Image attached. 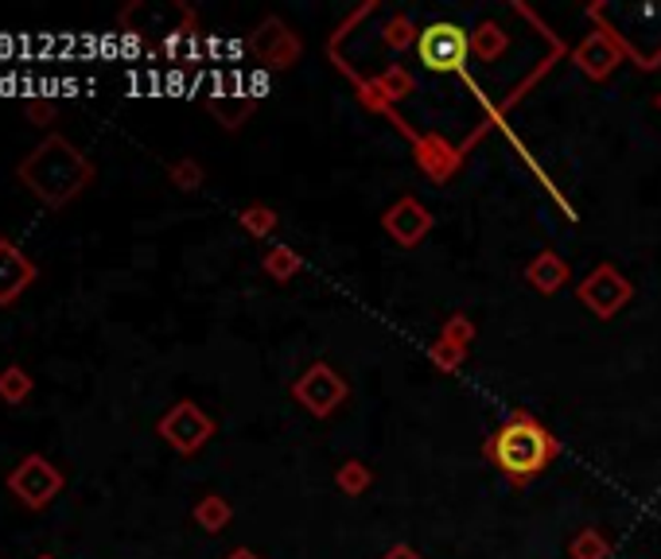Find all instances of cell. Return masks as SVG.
<instances>
[{"instance_id": "cell-9", "label": "cell", "mask_w": 661, "mask_h": 559, "mask_svg": "<svg viewBox=\"0 0 661 559\" xmlns=\"http://www.w3.org/2000/svg\"><path fill=\"white\" fill-rule=\"evenodd\" d=\"M572 63L583 79L591 82H607L614 74V66L622 63V43L611 28H596L591 35H583L572 51Z\"/></svg>"}, {"instance_id": "cell-29", "label": "cell", "mask_w": 661, "mask_h": 559, "mask_svg": "<svg viewBox=\"0 0 661 559\" xmlns=\"http://www.w3.org/2000/svg\"><path fill=\"white\" fill-rule=\"evenodd\" d=\"M653 105H658V113H661V94H658V102H653Z\"/></svg>"}, {"instance_id": "cell-6", "label": "cell", "mask_w": 661, "mask_h": 559, "mask_svg": "<svg viewBox=\"0 0 661 559\" xmlns=\"http://www.w3.org/2000/svg\"><path fill=\"white\" fill-rule=\"evenodd\" d=\"M215 432H218V424L195 401H176L164 416L156 420V435L184 458L199 455V451L215 439Z\"/></svg>"}, {"instance_id": "cell-7", "label": "cell", "mask_w": 661, "mask_h": 559, "mask_svg": "<svg viewBox=\"0 0 661 559\" xmlns=\"http://www.w3.org/2000/svg\"><path fill=\"white\" fill-rule=\"evenodd\" d=\"M576 300H580L583 311H591L596 319H614L619 311H627V303L634 300V284H630L627 276L603 260V265L591 268L583 280H576Z\"/></svg>"}, {"instance_id": "cell-13", "label": "cell", "mask_w": 661, "mask_h": 559, "mask_svg": "<svg viewBox=\"0 0 661 559\" xmlns=\"http://www.w3.org/2000/svg\"><path fill=\"white\" fill-rule=\"evenodd\" d=\"M568 280H572V265H568L557 249H541L526 265V284L534 288L537 296H557Z\"/></svg>"}, {"instance_id": "cell-3", "label": "cell", "mask_w": 661, "mask_h": 559, "mask_svg": "<svg viewBox=\"0 0 661 559\" xmlns=\"http://www.w3.org/2000/svg\"><path fill=\"white\" fill-rule=\"evenodd\" d=\"M292 401L300 404L308 416L331 420L347 401H351V385L331 362H311L300 377L292 381Z\"/></svg>"}, {"instance_id": "cell-24", "label": "cell", "mask_w": 661, "mask_h": 559, "mask_svg": "<svg viewBox=\"0 0 661 559\" xmlns=\"http://www.w3.org/2000/svg\"><path fill=\"white\" fill-rule=\"evenodd\" d=\"M416 40H421V32H416V24L409 17H393V20H385V28H382V43L390 51H409V48H416Z\"/></svg>"}, {"instance_id": "cell-5", "label": "cell", "mask_w": 661, "mask_h": 559, "mask_svg": "<svg viewBox=\"0 0 661 559\" xmlns=\"http://www.w3.org/2000/svg\"><path fill=\"white\" fill-rule=\"evenodd\" d=\"M416 59L432 74H459L471 59V32L452 20H436V24L421 28Z\"/></svg>"}, {"instance_id": "cell-8", "label": "cell", "mask_w": 661, "mask_h": 559, "mask_svg": "<svg viewBox=\"0 0 661 559\" xmlns=\"http://www.w3.org/2000/svg\"><path fill=\"white\" fill-rule=\"evenodd\" d=\"M432 226H436V218H432V210L416 195H401L397 203L382 214V229L401 249H416V245L432 234Z\"/></svg>"}, {"instance_id": "cell-11", "label": "cell", "mask_w": 661, "mask_h": 559, "mask_svg": "<svg viewBox=\"0 0 661 559\" xmlns=\"http://www.w3.org/2000/svg\"><path fill=\"white\" fill-rule=\"evenodd\" d=\"M40 280L35 260L12 237H0V308H12Z\"/></svg>"}, {"instance_id": "cell-1", "label": "cell", "mask_w": 661, "mask_h": 559, "mask_svg": "<svg viewBox=\"0 0 661 559\" xmlns=\"http://www.w3.org/2000/svg\"><path fill=\"white\" fill-rule=\"evenodd\" d=\"M97 167L86 152L74 141H66L63 133H48L24 159L17 164V179L35 203H43L48 210H63L71 206L82 190L94 183Z\"/></svg>"}, {"instance_id": "cell-23", "label": "cell", "mask_w": 661, "mask_h": 559, "mask_svg": "<svg viewBox=\"0 0 661 559\" xmlns=\"http://www.w3.org/2000/svg\"><path fill=\"white\" fill-rule=\"evenodd\" d=\"M168 179H172V187H176V190L195 195V190H203V183H207V172H203L199 159L184 156V159H176V164L168 167Z\"/></svg>"}, {"instance_id": "cell-10", "label": "cell", "mask_w": 661, "mask_h": 559, "mask_svg": "<svg viewBox=\"0 0 661 559\" xmlns=\"http://www.w3.org/2000/svg\"><path fill=\"white\" fill-rule=\"evenodd\" d=\"M475 334H478L475 319L463 315V311H452V315L444 319V327H440L432 350H428L432 365H440V373H459V365L467 362V354H471Z\"/></svg>"}, {"instance_id": "cell-22", "label": "cell", "mask_w": 661, "mask_h": 559, "mask_svg": "<svg viewBox=\"0 0 661 559\" xmlns=\"http://www.w3.org/2000/svg\"><path fill=\"white\" fill-rule=\"evenodd\" d=\"M374 90H378V94L390 97V102H405V97L416 90V82H413V74H409L405 66L393 63V66H385V71L374 79Z\"/></svg>"}, {"instance_id": "cell-16", "label": "cell", "mask_w": 661, "mask_h": 559, "mask_svg": "<svg viewBox=\"0 0 661 559\" xmlns=\"http://www.w3.org/2000/svg\"><path fill=\"white\" fill-rule=\"evenodd\" d=\"M192 520L203 528V532H223V528L234 520V505L226 501L223 494H203L192 509Z\"/></svg>"}, {"instance_id": "cell-14", "label": "cell", "mask_w": 661, "mask_h": 559, "mask_svg": "<svg viewBox=\"0 0 661 559\" xmlns=\"http://www.w3.org/2000/svg\"><path fill=\"white\" fill-rule=\"evenodd\" d=\"M510 51V35H506L503 24H494V20H478L475 32H471V55L478 63H503V55Z\"/></svg>"}, {"instance_id": "cell-4", "label": "cell", "mask_w": 661, "mask_h": 559, "mask_svg": "<svg viewBox=\"0 0 661 559\" xmlns=\"http://www.w3.org/2000/svg\"><path fill=\"white\" fill-rule=\"evenodd\" d=\"M63 486H66L63 470H59V466L51 463L48 455H40V451L24 455L9 470V494L17 497L24 509H32V513L48 509V505L55 501L59 494H63Z\"/></svg>"}, {"instance_id": "cell-25", "label": "cell", "mask_w": 661, "mask_h": 559, "mask_svg": "<svg viewBox=\"0 0 661 559\" xmlns=\"http://www.w3.org/2000/svg\"><path fill=\"white\" fill-rule=\"evenodd\" d=\"M24 117L40 128H51L59 117V105L51 102V97H24Z\"/></svg>"}, {"instance_id": "cell-15", "label": "cell", "mask_w": 661, "mask_h": 559, "mask_svg": "<svg viewBox=\"0 0 661 559\" xmlns=\"http://www.w3.org/2000/svg\"><path fill=\"white\" fill-rule=\"evenodd\" d=\"M416 159H421V167L432 175V179H447V175L455 172V164H459V156H455L440 136H424V141H416Z\"/></svg>"}, {"instance_id": "cell-19", "label": "cell", "mask_w": 661, "mask_h": 559, "mask_svg": "<svg viewBox=\"0 0 661 559\" xmlns=\"http://www.w3.org/2000/svg\"><path fill=\"white\" fill-rule=\"evenodd\" d=\"M568 559H611V540L591 525L580 528V532L568 540Z\"/></svg>"}, {"instance_id": "cell-26", "label": "cell", "mask_w": 661, "mask_h": 559, "mask_svg": "<svg viewBox=\"0 0 661 559\" xmlns=\"http://www.w3.org/2000/svg\"><path fill=\"white\" fill-rule=\"evenodd\" d=\"M382 559H424V556L416 548H409V544H393V548L385 551Z\"/></svg>"}, {"instance_id": "cell-12", "label": "cell", "mask_w": 661, "mask_h": 559, "mask_svg": "<svg viewBox=\"0 0 661 559\" xmlns=\"http://www.w3.org/2000/svg\"><path fill=\"white\" fill-rule=\"evenodd\" d=\"M254 51L269 66L288 71V66H296V59H300V40H296L292 28H285L280 20H265L261 32L254 35Z\"/></svg>"}, {"instance_id": "cell-18", "label": "cell", "mask_w": 661, "mask_h": 559, "mask_svg": "<svg viewBox=\"0 0 661 559\" xmlns=\"http://www.w3.org/2000/svg\"><path fill=\"white\" fill-rule=\"evenodd\" d=\"M374 486V470H370L362 458H347L343 466L335 470V489L347 497H362L366 489Z\"/></svg>"}, {"instance_id": "cell-17", "label": "cell", "mask_w": 661, "mask_h": 559, "mask_svg": "<svg viewBox=\"0 0 661 559\" xmlns=\"http://www.w3.org/2000/svg\"><path fill=\"white\" fill-rule=\"evenodd\" d=\"M261 268L269 280H277V284H288V280H296V276L303 272V257L296 249H288V245H272L269 252L261 257Z\"/></svg>"}, {"instance_id": "cell-21", "label": "cell", "mask_w": 661, "mask_h": 559, "mask_svg": "<svg viewBox=\"0 0 661 559\" xmlns=\"http://www.w3.org/2000/svg\"><path fill=\"white\" fill-rule=\"evenodd\" d=\"M238 226L246 229L249 237H272V234H277V226H280V218H277V210H272V206L254 203V206H241V210H238Z\"/></svg>"}, {"instance_id": "cell-28", "label": "cell", "mask_w": 661, "mask_h": 559, "mask_svg": "<svg viewBox=\"0 0 661 559\" xmlns=\"http://www.w3.org/2000/svg\"><path fill=\"white\" fill-rule=\"evenodd\" d=\"M35 559H59V556H51V551H43V556H35Z\"/></svg>"}, {"instance_id": "cell-20", "label": "cell", "mask_w": 661, "mask_h": 559, "mask_svg": "<svg viewBox=\"0 0 661 559\" xmlns=\"http://www.w3.org/2000/svg\"><path fill=\"white\" fill-rule=\"evenodd\" d=\"M32 389L35 381L24 365H4V370H0V401L4 404H24L28 396H32Z\"/></svg>"}, {"instance_id": "cell-27", "label": "cell", "mask_w": 661, "mask_h": 559, "mask_svg": "<svg viewBox=\"0 0 661 559\" xmlns=\"http://www.w3.org/2000/svg\"><path fill=\"white\" fill-rule=\"evenodd\" d=\"M226 559H261L254 548H234V551H226Z\"/></svg>"}, {"instance_id": "cell-2", "label": "cell", "mask_w": 661, "mask_h": 559, "mask_svg": "<svg viewBox=\"0 0 661 559\" xmlns=\"http://www.w3.org/2000/svg\"><path fill=\"white\" fill-rule=\"evenodd\" d=\"M560 439L526 408H514L503 424L494 427L490 439L483 443V455L494 470L503 474L514 489L529 486L534 478H541L552 463L560 458Z\"/></svg>"}]
</instances>
